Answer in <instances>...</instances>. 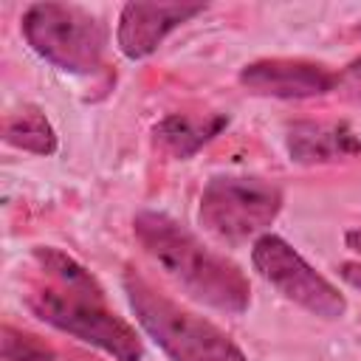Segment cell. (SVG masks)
<instances>
[{
	"label": "cell",
	"instance_id": "5bb4252c",
	"mask_svg": "<svg viewBox=\"0 0 361 361\" xmlns=\"http://www.w3.org/2000/svg\"><path fill=\"white\" fill-rule=\"evenodd\" d=\"M338 87H344L353 99L361 102V56L353 59V62L338 73Z\"/></svg>",
	"mask_w": 361,
	"mask_h": 361
},
{
	"label": "cell",
	"instance_id": "9c48e42d",
	"mask_svg": "<svg viewBox=\"0 0 361 361\" xmlns=\"http://www.w3.org/2000/svg\"><path fill=\"white\" fill-rule=\"evenodd\" d=\"M285 147L293 164H333L361 152V138L344 121H296L288 127Z\"/></svg>",
	"mask_w": 361,
	"mask_h": 361
},
{
	"label": "cell",
	"instance_id": "e0dca14e",
	"mask_svg": "<svg viewBox=\"0 0 361 361\" xmlns=\"http://www.w3.org/2000/svg\"><path fill=\"white\" fill-rule=\"evenodd\" d=\"M76 361H96V358H76Z\"/></svg>",
	"mask_w": 361,
	"mask_h": 361
},
{
	"label": "cell",
	"instance_id": "7a4b0ae2",
	"mask_svg": "<svg viewBox=\"0 0 361 361\" xmlns=\"http://www.w3.org/2000/svg\"><path fill=\"white\" fill-rule=\"evenodd\" d=\"M124 296L144 333L169 355V361H245L243 350L209 319L172 302L135 271L121 279Z\"/></svg>",
	"mask_w": 361,
	"mask_h": 361
},
{
	"label": "cell",
	"instance_id": "5b68a950",
	"mask_svg": "<svg viewBox=\"0 0 361 361\" xmlns=\"http://www.w3.org/2000/svg\"><path fill=\"white\" fill-rule=\"evenodd\" d=\"M282 209V192L254 175H214L200 192L197 220L220 243L240 245L265 228Z\"/></svg>",
	"mask_w": 361,
	"mask_h": 361
},
{
	"label": "cell",
	"instance_id": "7c38bea8",
	"mask_svg": "<svg viewBox=\"0 0 361 361\" xmlns=\"http://www.w3.org/2000/svg\"><path fill=\"white\" fill-rule=\"evenodd\" d=\"M31 257L54 285H62V288H99V282L90 276V271L85 265H79L73 257H68L65 251H59L54 245H37L31 251Z\"/></svg>",
	"mask_w": 361,
	"mask_h": 361
},
{
	"label": "cell",
	"instance_id": "3957f363",
	"mask_svg": "<svg viewBox=\"0 0 361 361\" xmlns=\"http://www.w3.org/2000/svg\"><path fill=\"white\" fill-rule=\"evenodd\" d=\"M28 307L45 324L93 344L116 361H141L144 347L135 330L104 305L102 288L45 285L28 293Z\"/></svg>",
	"mask_w": 361,
	"mask_h": 361
},
{
	"label": "cell",
	"instance_id": "52a82bcc",
	"mask_svg": "<svg viewBox=\"0 0 361 361\" xmlns=\"http://www.w3.org/2000/svg\"><path fill=\"white\" fill-rule=\"evenodd\" d=\"M240 85L248 93L271 99H310L338 87V73L322 62L307 59H257L240 71Z\"/></svg>",
	"mask_w": 361,
	"mask_h": 361
},
{
	"label": "cell",
	"instance_id": "8992f818",
	"mask_svg": "<svg viewBox=\"0 0 361 361\" xmlns=\"http://www.w3.org/2000/svg\"><path fill=\"white\" fill-rule=\"evenodd\" d=\"M251 262L285 299L305 307L319 319H341L347 310V299L338 288L324 279L290 243L276 234H262L254 240Z\"/></svg>",
	"mask_w": 361,
	"mask_h": 361
},
{
	"label": "cell",
	"instance_id": "30bf717a",
	"mask_svg": "<svg viewBox=\"0 0 361 361\" xmlns=\"http://www.w3.org/2000/svg\"><path fill=\"white\" fill-rule=\"evenodd\" d=\"M226 127H228L226 113H169L152 127V138L164 152L186 161L203 144L217 138Z\"/></svg>",
	"mask_w": 361,
	"mask_h": 361
},
{
	"label": "cell",
	"instance_id": "277c9868",
	"mask_svg": "<svg viewBox=\"0 0 361 361\" xmlns=\"http://www.w3.org/2000/svg\"><path fill=\"white\" fill-rule=\"evenodd\" d=\"M25 42L65 73H96L107 45L99 17L71 3H34L23 14Z\"/></svg>",
	"mask_w": 361,
	"mask_h": 361
},
{
	"label": "cell",
	"instance_id": "4fadbf2b",
	"mask_svg": "<svg viewBox=\"0 0 361 361\" xmlns=\"http://www.w3.org/2000/svg\"><path fill=\"white\" fill-rule=\"evenodd\" d=\"M0 344H3V361H56L54 350L42 338L23 333L11 324H3Z\"/></svg>",
	"mask_w": 361,
	"mask_h": 361
},
{
	"label": "cell",
	"instance_id": "8fae6325",
	"mask_svg": "<svg viewBox=\"0 0 361 361\" xmlns=\"http://www.w3.org/2000/svg\"><path fill=\"white\" fill-rule=\"evenodd\" d=\"M3 138L11 147H20L34 155H54L56 152V133L45 113L34 104H23L20 110L8 113L3 121Z\"/></svg>",
	"mask_w": 361,
	"mask_h": 361
},
{
	"label": "cell",
	"instance_id": "ac0fdd59",
	"mask_svg": "<svg viewBox=\"0 0 361 361\" xmlns=\"http://www.w3.org/2000/svg\"><path fill=\"white\" fill-rule=\"evenodd\" d=\"M355 31H358V34H361V23H358V28H355Z\"/></svg>",
	"mask_w": 361,
	"mask_h": 361
},
{
	"label": "cell",
	"instance_id": "9a60e30c",
	"mask_svg": "<svg viewBox=\"0 0 361 361\" xmlns=\"http://www.w3.org/2000/svg\"><path fill=\"white\" fill-rule=\"evenodd\" d=\"M338 276L347 285H353L355 290H361V262H341L338 265Z\"/></svg>",
	"mask_w": 361,
	"mask_h": 361
},
{
	"label": "cell",
	"instance_id": "2e32d148",
	"mask_svg": "<svg viewBox=\"0 0 361 361\" xmlns=\"http://www.w3.org/2000/svg\"><path fill=\"white\" fill-rule=\"evenodd\" d=\"M344 240H347V248H353V251L361 254V231H358V228H355V231H347Z\"/></svg>",
	"mask_w": 361,
	"mask_h": 361
},
{
	"label": "cell",
	"instance_id": "ba28073f",
	"mask_svg": "<svg viewBox=\"0 0 361 361\" xmlns=\"http://www.w3.org/2000/svg\"><path fill=\"white\" fill-rule=\"evenodd\" d=\"M203 3H127L118 17L116 42L127 59L149 56L169 31L203 14Z\"/></svg>",
	"mask_w": 361,
	"mask_h": 361
},
{
	"label": "cell",
	"instance_id": "6da1fadb",
	"mask_svg": "<svg viewBox=\"0 0 361 361\" xmlns=\"http://www.w3.org/2000/svg\"><path fill=\"white\" fill-rule=\"evenodd\" d=\"M133 234L147 257L175 279L192 299L240 316L251 305V285L240 265L223 254L206 248L186 226L164 212H138L133 217Z\"/></svg>",
	"mask_w": 361,
	"mask_h": 361
}]
</instances>
